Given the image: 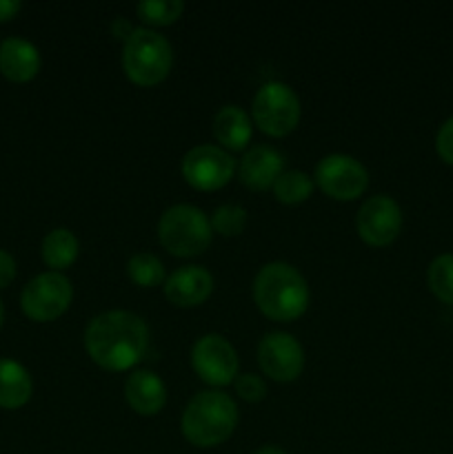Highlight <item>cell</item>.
Returning <instances> with one entry per match:
<instances>
[{"instance_id": "cell-1", "label": "cell", "mask_w": 453, "mask_h": 454, "mask_svg": "<svg viewBox=\"0 0 453 454\" xmlns=\"http://www.w3.org/2000/svg\"><path fill=\"white\" fill-rule=\"evenodd\" d=\"M149 346L145 319L129 310H107L96 315L84 331V348L100 368L123 372L136 366Z\"/></svg>"}, {"instance_id": "cell-2", "label": "cell", "mask_w": 453, "mask_h": 454, "mask_svg": "<svg viewBox=\"0 0 453 454\" xmlns=\"http://www.w3.org/2000/svg\"><path fill=\"white\" fill-rule=\"evenodd\" d=\"M253 300L260 313L274 322H293L309 306V284L287 262H271L258 270Z\"/></svg>"}, {"instance_id": "cell-3", "label": "cell", "mask_w": 453, "mask_h": 454, "mask_svg": "<svg viewBox=\"0 0 453 454\" xmlns=\"http://www.w3.org/2000/svg\"><path fill=\"white\" fill-rule=\"evenodd\" d=\"M238 406L222 390H203L182 412V434L195 448H216L234 434Z\"/></svg>"}, {"instance_id": "cell-4", "label": "cell", "mask_w": 453, "mask_h": 454, "mask_svg": "<svg viewBox=\"0 0 453 454\" xmlns=\"http://www.w3.org/2000/svg\"><path fill=\"white\" fill-rule=\"evenodd\" d=\"M173 65V49L169 40L155 29L138 27L127 35L123 49L124 74L140 87L163 82Z\"/></svg>"}, {"instance_id": "cell-5", "label": "cell", "mask_w": 453, "mask_h": 454, "mask_svg": "<svg viewBox=\"0 0 453 454\" xmlns=\"http://www.w3.org/2000/svg\"><path fill=\"white\" fill-rule=\"evenodd\" d=\"M213 229L209 217L191 204H176L160 215L158 239L171 255L194 257L209 248Z\"/></svg>"}, {"instance_id": "cell-6", "label": "cell", "mask_w": 453, "mask_h": 454, "mask_svg": "<svg viewBox=\"0 0 453 454\" xmlns=\"http://www.w3.org/2000/svg\"><path fill=\"white\" fill-rule=\"evenodd\" d=\"M251 111L253 122L262 133L282 137L300 122V98L289 84L271 80L258 89Z\"/></svg>"}, {"instance_id": "cell-7", "label": "cell", "mask_w": 453, "mask_h": 454, "mask_svg": "<svg viewBox=\"0 0 453 454\" xmlns=\"http://www.w3.org/2000/svg\"><path fill=\"white\" fill-rule=\"evenodd\" d=\"M71 300H74V288L69 279L56 270H47L27 282V286L22 288L20 306L27 317L34 322H53L69 309Z\"/></svg>"}, {"instance_id": "cell-8", "label": "cell", "mask_w": 453, "mask_h": 454, "mask_svg": "<svg viewBox=\"0 0 453 454\" xmlns=\"http://www.w3.org/2000/svg\"><path fill=\"white\" fill-rule=\"evenodd\" d=\"M315 184L324 195L340 202L360 198L369 186V173L362 162L345 153L324 155L315 167Z\"/></svg>"}, {"instance_id": "cell-9", "label": "cell", "mask_w": 453, "mask_h": 454, "mask_svg": "<svg viewBox=\"0 0 453 454\" xmlns=\"http://www.w3.org/2000/svg\"><path fill=\"white\" fill-rule=\"evenodd\" d=\"M191 366L200 380L209 386L231 384L238 377V353L234 346L218 333L203 335L191 348Z\"/></svg>"}, {"instance_id": "cell-10", "label": "cell", "mask_w": 453, "mask_h": 454, "mask_svg": "<svg viewBox=\"0 0 453 454\" xmlns=\"http://www.w3.org/2000/svg\"><path fill=\"white\" fill-rule=\"evenodd\" d=\"M235 173V160L225 149L213 145H200L187 151L182 158V176L187 184L198 191H218Z\"/></svg>"}, {"instance_id": "cell-11", "label": "cell", "mask_w": 453, "mask_h": 454, "mask_svg": "<svg viewBox=\"0 0 453 454\" xmlns=\"http://www.w3.org/2000/svg\"><path fill=\"white\" fill-rule=\"evenodd\" d=\"M358 233L369 247H389L402 229V211L400 204L389 195H373L360 207L355 217Z\"/></svg>"}, {"instance_id": "cell-12", "label": "cell", "mask_w": 453, "mask_h": 454, "mask_svg": "<svg viewBox=\"0 0 453 454\" xmlns=\"http://www.w3.org/2000/svg\"><path fill=\"white\" fill-rule=\"evenodd\" d=\"M258 366L275 381H293L305 366V353L300 341L289 333H269L258 344Z\"/></svg>"}, {"instance_id": "cell-13", "label": "cell", "mask_w": 453, "mask_h": 454, "mask_svg": "<svg viewBox=\"0 0 453 454\" xmlns=\"http://www.w3.org/2000/svg\"><path fill=\"white\" fill-rule=\"evenodd\" d=\"M284 173V160L274 146H253L240 160L238 176L247 189L266 191L274 189L275 180Z\"/></svg>"}, {"instance_id": "cell-14", "label": "cell", "mask_w": 453, "mask_h": 454, "mask_svg": "<svg viewBox=\"0 0 453 454\" xmlns=\"http://www.w3.org/2000/svg\"><path fill=\"white\" fill-rule=\"evenodd\" d=\"M213 275L203 266H182L164 279V295L176 306H198L211 295Z\"/></svg>"}, {"instance_id": "cell-15", "label": "cell", "mask_w": 453, "mask_h": 454, "mask_svg": "<svg viewBox=\"0 0 453 454\" xmlns=\"http://www.w3.org/2000/svg\"><path fill=\"white\" fill-rule=\"evenodd\" d=\"M124 397L138 415H158L167 403V388L164 381L151 371H133L124 384Z\"/></svg>"}, {"instance_id": "cell-16", "label": "cell", "mask_w": 453, "mask_h": 454, "mask_svg": "<svg viewBox=\"0 0 453 454\" xmlns=\"http://www.w3.org/2000/svg\"><path fill=\"white\" fill-rule=\"evenodd\" d=\"M0 71L12 82H29L40 71V53L25 38H7L0 44Z\"/></svg>"}, {"instance_id": "cell-17", "label": "cell", "mask_w": 453, "mask_h": 454, "mask_svg": "<svg viewBox=\"0 0 453 454\" xmlns=\"http://www.w3.org/2000/svg\"><path fill=\"white\" fill-rule=\"evenodd\" d=\"M34 381L22 364L13 359H0V408L16 411L31 399Z\"/></svg>"}, {"instance_id": "cell-18", "label": "cell", "mask_w": 453, "mask_h": 454, "mask_svg": "<svg viewBox=\"0 0 453 454\" xmlns=\"http://www.w3.org/2000/svg\"><path fill=\"white\" fill-rule=\"evenodd\" d=\"M213 136L226 149L242 151L251 140V120L240 106H222L213 118Z\"/></svg>"}, {"instance_id": "cell-19", "label": "cell", "mask_w": 453, "mask_h": 454, "mask_svg": "<svg viewBox=\"0 0 453 454\" xmlns=\"http://www.w3.org/2000/svg\"><path fill=\"white\" fill-rule=\"evenodd\" d=\"M80 251L78 238L69 229H53L43 239V260L49 269H69Z\"/></svg>"}, {"instance_id": "cell-20", "label": "cell", "mask_w": 453, "mask_h": 454, "mask_svg": "<svg viewBox=\"0 0 453 454\" xmlns=\"http://www.w3.org/2000/svg\"><path fill=\"white\" fill-rule=\"evenodd\" d=\"M314 177L306 176L305 171H284L275 180L274 195L282 204H300L309 198L311 191H314Z\"/></svg>"}, {"instance_id": "cell-21", "label": "cell", "mask_w": 453, "mask_h": 454, "mask_svg": "<svg viewBox=\"0 0 453 454\" xmlns=\"http://www.w3.org/2000/svg\"><path fill=\"white\" fill-rule=\"evenodd\" d=\"M426 282L440 301L453 304V253H444L431 262L426 270Z\"/></svg>"}, {"instance_id": "cell-22", "label": "cell", "mask_w": 453, "mask_h": 454, "mask_svg": "<svg viewBox=\"0 0 453 454\" xmlns=\"http://www.w3.org/2000/svg\"><path fill=\"white\" fill-rule=\"evenodd\" d=\"M127 273L136 286L154 288L164 282V264L151 253H138L129 260Z\"/></svg>"}, {"instance_id": "cell-23", "label": "cell", "mask_w": 453, "mask_h": 454, "mask_svg": "<svg viewBox=\"0 0 453 454\" xmlns=\"http://www.w3.org/2000/svg\"><path fill=\"white\" fill-rule=\"evenodd\" d=\"M185 12V3L182 0H145V3L136 4V13L140 20L147 25L164 27L176 22Z\"/></svg>"}, {"instance_id": "cell-24", "label": "cell", "mask_w": 453, "mask_h": 454, "mask_svg": "<svg viewBox=\"0 0 453 454\" xmlns=\"http://www.w3.org/2000/svg\"><path fill=\"white\" fill-rule=\"evenodd\" d=\"M244 226H247V211L240 204H222L213 211L211 229L216 233L234 238V235L242 233Z\"/></svg>"}, {"instance_id": "cell-25", "label": "cell", "mask_w": 453, "mask_h": 454, "mask_svg": "<svg viewBox=\"0 0 453 454\" xmlns=\"http://www.w3.org/2000/svg\"><path fill=\"white\" fill-rule=\"evenodd\" d=\"M235 393H238V397L244 399V402L256 403L260 402V399H265L266 386L258 375H238L235 377Z\"/></svg>"}, {"instance_id": "cell-26", "label": "cell", "mask_w": 453, "mask_h": 454, "mask_svg": "<svg viewBox=\"0 0 453 454\" xmlns=\"http://www.w3.org/2000/svg\"><path fill=\"white\" fill-rule=\"evenodd\" d=\"M435 151L442 162L453 167V115L440 127L438 136H435Z\"/></svg>"}, {"instance_id": "cell-27", "label": "cell", "mask_w": 453, "mask_h": 454, "mask_svg": "<svg viewBox=\"0 0 453 454\" xmlns=\"http://www.w3.org/2000/svg\"><path fill=\"white\" fill-rule=\"evenodd\" d=\"M16 278V260L7 251H0V288L9 286Z\"/></svg>"}, {"instance_id": "cell-28", "label": "cell", "mask_w": 453, "mask_h": 454, "mask_svg": "<svg viewBox=\"0 0 453 454\" xmlns=\"http://www.w3.org/2000/svg\"><path fill=\"white\" fill-rule=\"evenodd\" d=\"M22 4L18 0H0V22H7L20 12Z\"/></svg>"}, {"instance_id": "cell-29", "label": "cell", "mask_w": 453, "mask_h": 454, "mask_svg": "<svg viewBox=\"0 0 453 454\" xmlns=\"http://www.w3.org/2000/svg\"><path fill=\"white\" fill-rule=\"evenodd\" d=\"M253 454H287V452L280 450V448H275V446H265V448H258Z\"/></svg>"}, {"instance_id": "cell-30", "label": "cell", "mask_w": 453, "mask_h": 454, "mask_svg": "<svg viewBox=\"0 0 453 454\" xmlns=\"http://www.w3.org/2000/svg\"><path fill=\"white\" fill-rule=\"evenodd\" d=\"M3 317H4V310H3V304H0V326H3Z\"/></svg>"}]
</instances>
